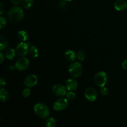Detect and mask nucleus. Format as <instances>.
<instances>
[{
    "label": "nucleus",
    "mask_w": 127,
    "mask_h": 127,
    "mask_svg": "<svg viewBox=\"0 0 127 127\" xmlns=\"http://www.w3.org/2000/svg\"><path fill=\"white\" fill-rule=\"evenodd\" d=\"M65 86L67 90L69 91H75L78 87V83L75 79H69L66 81Z\"/></svg>",
    "instance_id": "11"
},
{
    "label": "nucleus",
    "mask_w": 127,
    "mask_h": 127,
    "mask_svg": "<svg viewBox=\"0 0 127 127\" xmlns=\"http://www.w3.org/2000/svg\"><path fill=\"white\" fill-rule=\"evenodd\" d=\"M9 94L7 91L4 88H1L0 89V100L2 102H6L8 100Z\"/></svg>",
    "instance_id": "15"
},
{
    "label": "nucleus",
    "mask_w": 127,
    "mask_h": 127,
    "mask_svg": "<svg viewBox=\"0 0 127 127\" xmlns=\"http://www.w3.org/2000/svg\"><path fill=\"white\" fill-rule=\"evenodd\" d=\"M114 8L118 11H122L127 8V2L124 0H118L114 3Z\"/></svg>",
    "instance_id": "12"
},
{
    "label": "nucleus",
    "mask_w": 127,
    "mask_h": 127,
    "mask_svg": "<svg viewBox=\"0 0 127 127\" xmlns=\"http://www.w3.org/2000/svg\"><path fill=\"white\" fill-rule=\"evenodd\" d=\"M6 80H5L3 78H1V79H0V86H1V88H2V87H3L4 86L6 85Z\"/></svg>",
    "instance_id": "26"
},
{
    "label": "nucleus",
    "mask_w": 127,
    "mask_h": 127,
    "mask_svg": "<svg viewBox=\"0 0 127 127\" xmlns=\"http://www.w3.org/2000/svg\"><path fill=\"white\" fill-rule=\"evenodd\" d=\"M66 88L63 84H57L53 86L52 91L55 95L58 97H63L66 94Z\"/></svg>",
    "instance_id": "8"
},
{
    "label": "nucleus",
    "mask_w": 127,
    "mask_h": 127,
    "mask_svg": "<svg viewBox=\"0 0 127 127\" xmlns=\"http://www.w3.org/2000/svg\"><path fill=\"white\" fill-rule=\"evenodd\" d=\"M38 83V78L34 74H31L26 78L24 80V85L27 88H33Z\"/></svg>",
    "instance_id": "10"
},
{
    "label": "nucleus",
    "mask_w": 127,
    "mask_h": 127,
    "mask_svg": "<svg viewBox=\"0 0 127 127\" xmlns=\"http://www.w3.org/2000/svg\"><path fill=\"white\" fill-rule=\"evenodd\" d=\"M85 57H86V54L85 53H84V51L81 50L78 51V53H77V58H78V59L79 60V61H81V62H83V61L85 60Z\"/></svg>",
    "instance_id": "21"
},
{
    "label": "nucleus",
    "mask_w": 127,
    "mask_h": 127,
    "mask_svg": "<svg viewBox=\"0 0 127 127\" xmlns=\"http://www.w3.org/2000/svg\"><path fill=\"white\" fill-rule=\"evenodd\" d=\"M4 60V55L2 52H1L0 53V63H2L3 62Z\"/></svg>",
    "instance_id": "28"
},
{
    "label": "nucleus",
    "mask_w": 127,
    "mask_h": 127,
    "mask_svg": "<svg viewBox=\"0 0 127 127\" xmlns=\"http://www.w3.org/2000/svg\"><path fill=\"white\" fill-rule=\"evenodd\" d=\"M33 0H21V5L23 8L28 9L32 6Z\"/></svg>",
    "instance_id": "18"
},
{
    "label": "nucleus",
    "mask_w": 127,
    "mask_h": 127,
    "mask_svg": "<svg viewBox=\"0 0 127 127\" xmlns=\"http://www.w3.org/2000/svg\"><path fill=\"white\" fill-rule=\"evenodd\" d=\"M35 114L41 119H46L48 117L50 114V109L45 104L43 103H37L33 107Z\"/></svg>",
    "instance_id": "2"
},
{
    "label": "nucleus",
    "mask_w": 127,
    "mask_h": 127,
    "mask_svg": "<svg viewBox=\"0 0 127 127\" xmlns=\"http://www.w3.org/2000/svg\"><path fill=\"white\" fill-rule=\"evenodd\" d=\"M0 6H1V12H0V14H2L4 11V6L2 2H0Z\"/></svg>",
    "instance_id": "30"
},
{
    "label": "nucleus",
    "mask_w": 127,
    "mask_h": 127,
    "mask_svg": "<svg viewBox=\"0 0 127 127\" xmlns=\"http://www.w3.org/2000/svg\"><path fill=\"white\" fill-rule=\"evenodd\" d=\"M64 57L66 60L69 62H73L76 60L77 57V55H76L75 52L71 50H68L64 53Z\"/></svg>",
    "instance_id": "13"
},
{
    "label": "nucleus",
    "mask_w": 127,
    "mask_h": 127,
    "mask_svg": "<svg viewBox=\"0 0 127 127\" xmlns=\"http://www.w3.org/2000/svg\"><path fill=\"white\" fill-rule=\"evenodd\" d=\"M84 96L89 102H94L97 97V93L94 88H88L84 92Z\"/></svg>",
    "instance_id": "9"
},
{
    "label": "nucleus",
    "mask_w": 127,
    "mask_h": 127,
    "mask_svg": "<svg viewBox=\"0 0 127 127\" xmlns=\"http://www.w3.org/2000/svg\"><path fill=\"white\" fill-rule=\"evenodd\" d=\"M17 37L22 42H26L29 39V35L26 31H20L17 34Z\"/></svg>",
    "instance_id": "17"
},
{
    "label": "nucleus",
    "mask_w": 127,
    "mask_h": 127,
    "mask_svg": "<svg viewBox=\"0 0 127 127\" xmlns=\"http://www.w3.org/2000/svg\"><path fill=\"white\" fill-rule=\"evenodd\" d=\"M68 106V101L67 98H60L53 104V108L55 111H62L66 109Z\"/></svg>",
    "instance_id": "5"
},
{
    "label": "nucleus",
    "mask_w": 127,
    "mask_h": 127,
    "mask_svg": "<svg viewBox=\"0 0 127 127\" xmlns=\"http://www.w3.org/2000/svg\"><path fill=\"white\" fill-rule=\"evenodd\" d=\"M68 73L73 78H79L83 73V67L81 63L78 62L71 63L68 68Z\"/></svg>",
    "instance_id": "3"
},
{
    "label": "nucleus",
    "mask_w": 127,
    "mask_h": 127,
    "mask_svg": "<svg viewBox=\"0 0 127 127\" xmlns=\"http://www.w3.org/2000/svg\"><path fill=\"white\" fill-rule=\"evenodd\" d=\"M122 67L124 69L127 70V59H125V60L122 62Z\"/></svg>",
    "instance_id": "27"
},
{
    "label": "nucleus",
    "mask_w": 127,
    "mask_h": 127,
    "mask_svg": "<svg viewBox=\"0 0 127 127\" xmlns=\"http://www.w3.org/2000/svg\"><path fill=\"white\" fill-rule=\"evenodd\" d=\"M29 44L30 43L27 44V43H25L24 42H22L19 43L16 47V53L19 57H21L27 55L29 51Z\"/></svg>",
    "instance_id": "6"
},
{
    "label": "nucleus",
    "mask_w": 127,
    "mask_h": 127,
    "mask_svg": "<svg viewBox=\"0 0 127 127\" xmlns=\"http://www.w3.org/2000/svg\"><path fill=\"white\" fill-rule=\"evenodd\" d=\"M31 90H30V89H29V88L24 89L23 91H22V95H23L24 98H28L30 96V95H31Z\"/></svg>",
    "instance_id": "23"
},
{
    "label": "nucleus",
    "mask_w": 127,
    "mask_h": 127,
    "mask_svg": "<svg viewBox=\"0 0 127 127\" xmlns=\"http://www.w3.org/2000/svg\"><path fill=\"white\" fill-rule=\"evenodd\" d=\"M6 25V20L2 16H1L0 17V29H2L3 28H4L5 26Z\"/></svg>",
    "instance_id": "24"
},
{
    "label": "nucleus",
    "mask_w": 127,
    "mask_h": 127,
    "mask_svg": "<svg viewBox=\"0 0 127 127\" xmlns=\"http://www.w3.org/2000/svg\"><path fill=\"white\" fill-rule=\"evenodd\" d=\"M8 45V41L4 35L0 36V50L2 51L6 49Z\"/></svg>",
    "instance_id": "16"
},
{
    "label": "nucleus",
    "mask_w": 127,
    "mask_h": 127,
    "mask_svg": "<svg viewBox=\"0 0 127 127\" xmlns=\"http://www.w3.org/2000/svg\"><path fill=\"white\" fill-rule=\"evenodd\" d=\"M64 1H66V2H69V1H73V0H64Z\"/></svg>",
    "instance_id": "32"
},
{
    "label": "nucleus",
    "mask_w": 127,
    "mask_h": 127,
    "mask_svg": "<svg viewBox=\"0 0 127 127\" xmlns=\"http://www.w3.org/2000/svg\"><path fill=\"white\" fill-rule=\"evenodd\" d=\"M66 98L68 100H73L75 99L76 97V95L75 93H73V91H69L68 93H66Z\"/></svg>",
    "instance_id": "22"
},
{
    "label": "nucleus",
    "mask_w": 127,
    "mask_h": 127,
    "mask_svg": "<svg viewBox=\"0 0 127 127\" xmlns=\"http://www.w3.org/2000/svg\"><path fill=\"white\" fill-rule=\"evenodd\" d=\"M29 66V60L27 58H25L24 57L19 58L15 64L16 69L20 71H23L27 69Z\"/></svg>",
    "instance_id": "7"
},
{
    "label": "nucleus",
    "mask_w": 127,
    "mask_h": 127,
    "mask_svg": "<svg viewBox=\"0 0 127 127\" xmlns=\"http://www.w3.org/2000/svg\"><path fill=\"white\" fill-rule=\"evenodd\" d=\"M100 92V94H101L102 95H104V96H105V95H108V94H109V90H108L107 88L105 86L101 87Z\"/></svg>",
    "instance_id": "25"
},
{
    "label": "nucleus",
    "mask_w": 127,
    "mask_h": 127,
    "mask_svg": "<svg viewBox=\"0 0 127 127\" xmlns=\"http://www.w3.org/2000/svg\"><path fill=\"white\" fill-rule=\"evenodd\" d=\"M45 126L47 127H55L56 120L53 117L48 118L45 122Z\"/></svg>",
    "instance_id": "20"
},
{
    "label": "nucleus",
    "mask_w": 127,
    "mask_h": 127,
    "mask_svg": "<svg viewBox=\"0 0 127 127\" xmlns=\"http://www.w3.org/2000/svg\"><path fill=\"white\" fill-rule=\"evenodd\" d=\"M16 52L12 48H8L5 51V56L9 60H12L15 58Z\"/></svg>",
    "instance_id": "14"
},
{
    "label": "nucleus",
    "mask_w": 127,
    "mask_h": 127,
    "mask_svg": "<svg viewBox=\"0 0 127 127\" xmlns=\"http://www.w3.org/2000/svg\"><path fill=\"white\" fill-rule=\"evenodd\" d=\"M11 1L12 4L15 5L19 4V3H21V0H11Z\"/></svg>",
    "instance_id": "29"
},
{
    "label": "nucleus",
    "mask_w": 127,
    "mask_h": 127,
    "mask_svg": "<svg viewBox=\"0 0 127 127\" xmlns=\"http://www.w3.org/2000/svg\"><path fill=\"white\" fill-rule=\"evenodd\" d=\"M15 68H16V67L14 66L11 65L8 67V69H9V71H13L14 69Z\"/></svg>",
    "instance_id": "31"
},
{
    "label": "nucleus",
    "mask_w": 127,
    "mask_h": 127,
    "mask_svg": "<svg viewBox=\"0 0 127 127\" xmlns=\"http://www.w3.org/2000/svg\"><path fill=\"white\" fill-rule=\"evenodd\" d=\"M94 83L97 86H105L107 81V75L104 71H99L94 76Z\"/></svg>",
    "instance_id": "4"
},
{
    "label": "nucleus",
    "mask_w": 127,
    "mask_h": 127,
    "mask_svg": "<svg viewBox=\"0 0 127 127\" xmlns=\"http://www.w3.org/2000/svg\"><path fill=\"white\" fill-rule=\"evenodd\" d=\"M24 14L22 9L19 6H14L8 12V18L11 22L16 23L24 18Z\"/></svg>",
    "instance_id": "1"
},
{
    "label": "nucleus",
    "mask_w": 127,
    "mask_h": 127,
    "mask_svg": "<svg viewBox=\"0 0 127 127\" xmlns=\"http://www.w3.org/2000/svg\"><path fill=\"white\" fill-rule=\"evenodd\" d=\"M38 50L37 47L35 45H32L30 48V55L33 58H36L38 57Z\"/></svg>",
    "instance_id": "19"
}]
</instances>
